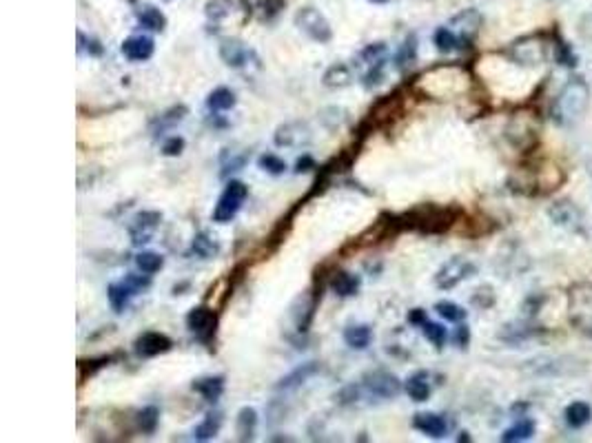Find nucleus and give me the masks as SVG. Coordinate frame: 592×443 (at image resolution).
Returning a JSON list of instances; mask_svg holds the SVG:
<instances>
[{"label": "nucleus", "instance_id": "nucleus-16", "mask_svg": "<svg viewBox=\"0 0 592 443\" xmlns=\"http://www.w3.org/2000/svg\"><path fill=\"white\" fill-rule=\"evenodd\" d=\"M256 430H258V412H256V408L244 406L238 412V419H236L238 439L240 441H251L253 437H256Z\"/></svg>", "mask_w": 592, "mask_h": 443}, {"label": "nucleus", "instance_id": "nucleus-8", "mask_svg": "<svg viewBox=\"0 0 592 443\" xmlns=\"http://www.w3.org/2000/svg\"><path fill=\"white\" fill-rule=\"evenodd\" d=\"M319 297H322V293L317 295V293H311V290H308V293L299 295V297L295 299V304L291 306V317H293L295 328H297L299 333H306L308 326H311L313 317H315V308H317Z\"/></svg>", "mask_w": 592, "mask_h": 443}, {"label": "nucleus", "instance_id": "nucleus-3", "mask_svg": "<svg viewBox=\"0 0 592 443\" xmlns=\"http://www.w3.org/2000/svg\"><path fill=\"white\" fill-rule=\"evenodd\" d=\"M247 195H249V186L247 184L240 182V180H231L227 186H224L220 200H218V204H215V209H213V222L229 224L240 213L244 200H247Z\"/></svg>", "mask_w": 592, "mask_h": 443}, {"label": "nucleus", "instance_id": "nucleus-26", "mask_svg": "<svg viewBox=\"0 0 592 443\" xmlns=\"http://www.w3.org/2000/svg\"><path fill=\"white\" fill-rule=\"evenodd\" d=\"M138 23L145 27V29H151V31H164L166 27V18L160 9L147 5L143 7V12H138Z\"/></svg>", "mask_w": 592, "mask_h": 443}, {"label": "nucleus", "instance_id": "nucleus-28", "mask_svg": "<svg viewBox=\"0 0 592 443\" xmlns=\"http://www.w3.org/2000/svg\"><path fill=\"white\" fill-rule=\"evenodd\" d=\"M590 414H592V410H590L588 403L575 401L566 408V421H568L570 428H581L590 421Z\"/></svg>", "mask_w": 592, "mask_h": 443}, {"label": "nucleus", "instance_id": "nucleus-32", "mask_svg": "<svg viewBox=\"0 0 592 443\" xmlns=\"http://www.w3.org/2000/svg\"><path fill=\"white\" fill-rule=\"evenodd\" d=\"M457 45H459V38L455 36L453 29H448V27H439V29L435 31V47L441 53L455 51Z\"/></svg>", "mask_w": 592, "mask_h": 443}, {"label": "nucleus", "instance_id": "nucleus-17", "mask_svg": "<svg viewBox=\"0 0 592 443\" xmlns=\"http://www.w3.org/2000/svg\"><path fill=\"white\" fill-rule=\"evenodd\" d=\"M322 82L328 89H344L353 82V71H351L349 64H344V62L331 64V67L326 69Z\"/></svg>", "mask_w": 592, "mask_h": 443}, {"label": "nucleus", "instance_id": "nucleus-22", "mask_svg": "<svg viewBox=\"0 0 592 443\" xmlns=\"http://www.w3.org/2000/svg\"><path fill=\"white\" fill-rule=\"evenodd\" d=\"M222 428V412H209L206 417L202 419V423L195 426V439L197 441H211L218 437V432Z\"/></svg>", "mask_w": 592, "mask_h": 443}, {"label": "nucleus", "instance_id": "nucleus-24", "mask_svg": "<svg viewBox=\"0 0 592 443\" xmlns=\"http://www.w3.org/2000/svg\"><path fill=\"white\" fill-rule=\"evenodd\" d=\"M131 295H136V290L131 288L127 281H120V284H111L107 290V297H109V304L116 313H122L127 306H129V299Z\"/></svg>", "mask_w": 592, "mask_h": 443}, {"label": "nucleus", "instance_id": "nucleus-29", "mask_svg": "<svg viewBox=\"0 0 592 443\" xmlns=\"http://www.w3.org/2000/svg\"><path fill=\"white\" fill-rule=\"evenodd\" d=\"M532 432H534V423H532L530 419H519L513 428H508V430L504 432V435H502V441H504V443L526 441V439H530V437H532Z\"/></svg>", "mask_w": 592, "mask_h": 443}, {"label": "nucleus", "instance_id": "nucleus-50", "mask_svg": "<svg viewBox=\"0 0 592 443\" xmlns=\"http://www.w3.org/2000/svg\"><path fill=\"white\" fill-rule=\"evenodd\" d=\"M371 3H378V5H384V3H388V0H371Z\"/></svg>", "mask_w": 592, "mask_h": 443}, {"label": "nucleus", "instance_id": "nucleus-23", "mask_svg": "<svg viewBox=\"0 0 592 443\" xmlns=\"http://www.w3.org/2000/svg\"><path fill=\"white\" fill-rule=\"evenodd\" d=\"M406 392L412 401H426L430 397V383H428V375L426 372H415L408 377L406 381Z\"/></svg>", "mask_w": 592, "mask_h": 443}, {"label": "nucleus", "instance_id": "nucleus-41", "mask_svg": "<svg viewBox=\"0 0 592 443\" xmlns=\"http://www.w3.org/2000/svg\"><path fill=\"white\" fill-rule=\"evenodd\" d=\"M186 113H189V109H186L184 105L171 107V109H169V111L164 113V116H160L158 125H160V129H164V127H171V125H175V122L184 120V116H186Z\"/></svg>", "mask_w": 592, "mask_h": 443}, {"label": "nucleus", "instance_id": "nucleus-10", "mask_svg": "<svg viewBox=\"0 0 592 443\" xmlns=\"http://www.w3.org/2000/svg\"><path fill=\"white\" fill-rule=\"evenodd\" d=\"M136 353L140 357H158L162 353L171 351V339H169L164 333H156V331H147L136 339Z\"/></svg>", "mask_w": 592, "mask_h": 443}, {"label": "nucleus", "instance_id": "nucleus-20", "mask_svg": "<svg viewBox=\"0 0 592 443\" xmlns=\"http://www.w3.org/2000/svg\"><path fill=\"white\" fill-rule=\"evenodd\" d=\"M236 102H238L236 93H233L229 87H218V89H213L209 93V98H206V107H209V111L218 113V111L233 109V107H236Z\"/></svg>", "mask_w": 592, "mask_h": 443}, {"label": "nucleus", "instance_id": "nucleus-6", "mask_svg": "<svg viewBox=\"0 0 592 443\" xmlns=\"http://www.w3.org/2000/svg\"><path fill=\"white\" fill-rule=\"evenodd\" d=\"M364 390L373 394V397H380V399H395L402 390V383L395 375L386 372V370H373V372H366L364 375Z\"/></svg>", "mask_w": 592, "mask_h": 443}, {"label": "nucleus", "instance_id": "nucleus-5", "mask_svg": "<svg viewBox=\"0 0 592 443\" xmlns=\"http://www.w3.org/2000/svg\"><path fill=\"white\" fill-rule=\"evenodd\" d=\"M471 275H475V264H471L464 257H453L437 270L435 284L441 290H450V288H455L459 281L468 279Z\"/></svg>", "mask_w": 592, "mask_h": 443}, {"label": "nucleus", "instance_id": "nucleus-7", "mask_svg": "<svg viewBox=\"0 0 592 443\" xmlns=\"http://www.w3.org/2000/svg\"><path fill=\"white\" fill-rule=\"evenodd\" d=\"M162 222V213L160 211H140L129 222V235L134 246H143L153 238L156 229Z\"/></svg>", "mask_w": 592, "mask_h": 443}, {"label": "nucleus", "instance_id": "nucleus-14", "mask_svg": "<svg viewBox=\"0 0 592 443\" xmlns=\"http://www.w3.org/2000/svg\"><path fill=\"white\" fill-rule=\"evenodd\" d=\"M317 372H319V364H317V362H306V364H302V366H297V368H293L288 375L282 377L275 388H278L280 392H291V390L299 388L302 383H306V381L311 379L313 375H317Z\"/></svg>", "mask_w": 592, "mask_h": 443}, {"label": "nucleus", "instance_id": "nucleus-4", "mask_svg": "<svg viewBox=\"0 0 592 443\" xmlns=\"http://www.w3.org/2000/svg\"><path fill=\"white\" fill-rule=\"evenodd\" d=\"M295 25L302 29L311 40L324 45V42H331L333 38V29L328 21L317 12L315 7H302L299 12L295 14Z\"/></svg>", "mask_w": 592, "mask_h": 443}, {"label": "nucleus", "instance_id": "nucleus-48", "mask_svg": "<svg viewBox=\"0 0 592 443\" xmlns=\"http://www.w3.org/2000/svg\"><path fill=\"white\" fill-rule=\"evenodd\" d=\"M408 322H410V324H419V326H421L424 322H428V319H426V313H424V310H421V308H415V310H412V313L408 315Z\"/></svg>", "mask_w": 592, "mask_h": 443}, {"label": "nucleus", "instance_id": "nucleus-19", "mask_svg": "<svg viewBox=\"0 0 592 443\" xmlns=\"http://www.w3.org/2000/svg\"><path fill=\"white\" fill-rule=\"evenodd\" d=\"M191 388L197 394H202L206 401H218L224 392V379L222 377H202V379L191 383Z\"/></svg>", "mask_w": 592, "mask_h": 443}, {"label": "nucleus", "instance_id": "nucleus-43", "mask_svg": "<svg viewBox=\"0 0 592 443\" xmlns=\"http://www.w3.org/2000/svg\"><path fill=\"white\" fill-rule=\"evenodd\" d=\"M384 51H386V45H384V42L369 45V47H366V49L362 51V60H364V62H369V64L378 62V60H384V58H382Z\"/></svg>", "mask_w": 592, "mask_h": 443}, {"label": "nucleus", "instance_id": "nucleus-36", "mask_svg": "<svg viewBox=\"0 0 592 443\" xmlns=\"http://www.w3.org/2000/svg\"><path fill=\"white\" fill-rule=\"evenodd\" d=\"M258 166L262 168V171L271 173V175H282V173L286 171V162H284V160H282V157L273 155V153H264V155H260Z\"/></svg>", "mask_w": 592, "mask_h": 443}, {"label": "nucleus", "instance_id": "nucleus-25", "mask_svg": "<svg viewBox=\"0 0 592 443\" xmlns=\"http://www.w3.org/2000/svg\"><path fill=\"white\" fill-rule=\"evenodd\" d=\"M371 339H373V331H371V326H366V324H357L344 331V342L351 348H355V351H364V348L371 344Z\"/></svg>", "mask_w": 592, "mask_h": 443}, {"label": "nucleus", "instance_id": "nucleus-49", "mask_svg": "<svg viewBox=\"0 0 592 443\" xmlns=\"http://www.w3.org/2000/svg\"><path fill=\"white\" fill-rule=\"evenodd\" d=\"M84 47H87L91 55H100L102 53V47H100L98 40H87V42H84Z\"/></svg>", "mask_w": 592, "mask_h": 443}, {"label": "nucleus", "instance_id": "nucleus-46", "mask_svg": "<svg viewBox=\"0 0 592 443\" xmlns=\"http://www.w3.org/2000/svg\"><path fill=\"white\" fill-rule=\"evenodd\" d=\"M311 168H315V160H313L311 155H302V157H297V162H295V173H306V171H311Z\"/></svg>", "mask_w": 592, "mask_h": 443}, {"label": "nucleus", "instance_id": "nucleus-45", "mask_svg": "<svg viewBox=\"0 0 592 443\" xmlns=\"http://www.w3.org/2000/svg\"><path fill=\"white\" fill-rule=\"evenodd\" d=\"M468 342H471V331H468V326H459L457 331H455V344L459 346V348H466L468 346Z\"/></svg>", "mask_w": 592, "mask_h": 443}, {"label": "nucleus", "instance_id": "nucleus-27", "mask_svg": "<svg viewBox=\"0 0 592 443\" xmlns=\"http://www.w3.org/2000/svg\"><path fill=\"white\" fill-rule=\"evenodd\" d=\"M550 218L557 222V224H563V226H572L579 222V211L575 209V204L570 202H557L550 209Z\"/></svg>", "mask_w": 592, "mask_h": 443}, {"label": "nucleus", "instance_id": "nucleus-11", "mask_svg": "<svg viewBox=\"0 0 592 443\" xmlns=\"http://www.w3.org/2000/svg\"><path fill=\"white\" fill-rule=\"evenodd\" d=\"M530 40H532V45H528V38L515 42L513 53H515V58L519 62H523V64H539V62L546 60L548 45L541 42V38H537V36H532Z\"/></svg>", "mask_w": 592, "mask_h": 443}, {"label": "nucleus", "instance_id": "nucleus-47", "mask_svg": "<svg viewBox=\"0 0 592 443\" xmlns=\"http://www.w3.org/2000/svg\"><path fill=\"white\" fill-rule=\"evenodd\" d=\"M127 284L131 286L138 293V290H143V288H147L149 284H151V281H149V275L147 277H138V275H127Z\"/></svg>", "mask_w": 592, "mask_h": 443}, {"label": "nucleus", "instance_id": "nucleus-39", "mask_svg": "<svg viewBox=\"0 0 592 443\" xmlns=\"http://www.w3.org/2000/svg\"><path fill=\"white\" fill-rule=\"evenodd\" d=\"M382 80H384V60H378V62H373L371 69L364 73L362 84L366 89H373V87H378V84H382Z\"/></svg>", "mask_w": 592, "mask_h": 443}, {"label": "nucleus", "instance_id": "nucleus-30", "mask_svg": "<svg viewBox=\"0 0 592 443\" xmlns=\"http://www.w3.org/2000/svg\"><path fill=\"white\" fill-rule=\"evenodd\" d=\"M136 266L140 268V273H145V275H153V273H158L164 266V257L153 251H143L136 257Z\"/></svg>", "mask_w": 592, "mask_h": 443}, {"label": "nucleus", "instance_id": "nucleus-12", "mask_svg": "<svg viewBox=\"0 0 592 443\" xmlns=\"http://www.w3.org/2000/svg\"><path fill=\"white\" fill-rule=\"evenodd\" d=\"M120 51L131 62H145L153 55L156 42H153V38H149V36H131L122 42Z\"/></svg>", "mask_w": 592, "mask_h": 443}, {"label": "nucleus", "instance_id": "nucleus-13", "mask_svg": "<svg viewBox=\"0 0 592 443\" xmlns=\"http://www.w3.org/2000/svg\"><path fill=\"white\" fill-rule=\"evenodd\" d=\"M220 55L229 67H236V69L249 67V60L256 58V53H253L249 47H244L240 40H222L220 42Z\"/></svg>", "mask_w": 592, "mask_h": 443}, {"label": "nucleus", "instance_id": "nucleus-38", "mask_svg": "<svg viewBox=\"0 0 592 443\" xmlns=\"http://www.w3.org/2000/svg\"><path fill=\"white\" fill-rule=\"evenodd\" d=\"M233 7V0H209L206 3V16L209 21H220V18L229 16Z\"/></svg>", "mask_w": 592, "mask_h": 443}, {"label": "nucleus", "instance_id": "nucleus-18", "mask_svg": "<svg viewBox=\"0 0 592 443\" xmlns=\"http://www.w3.org/2000/svg\"><path fill=\"white\" fill-rule=\"evenodd\" d=\"M360 284H362L360 277L353 275V273H346V270L335 273V275L331 277V290L340 297H353L357 290H360Z\"/></svg>", "mask_w": 592, "mask_h": 443}, {"label": "nucleus", "instance_id": "nucleus-2", "mask_svg": "<svg viewBox=\"0 0 592 443\" xmlns=\"http://www.w3.org/2000/svg\"><path fill=\"white\" fill-rule=\"evenodd\" d=\"M588 98H590L588 84L581 78L570 80L566 87L561 89L559 98L554 100V107H552L554 122L566 127V125H572L575 120H579L581 113L588 107Z\"/></svg>", "mask_w": 592, "mask_h": 443}, {"label": "nucleus", "instance_id": "nucleus-40", "mask_svg": "<svg viewBox=\"0 0 592 443\" xmlns=\"http://www.w3.org/2000/svg\"><path fill=\"white\" fill-rule=\"evenodd\" d=\"M364 394V385H346V388L340 390V394H337V403H342V406H351V403H357L362 399Z\"/></svg>", "mask_w": 592, "mask_h": 443}, {"label": "nucleus", "instance_id": "nucleus-31", "mask_svg": "<svg viewBox=\"0 0 592 443\" xmlns=\"http://www.w3.org/2000/svg\"><path fill=\"white\" fill-rule=\"evenodd\" d=\"M158 423H160V410L156 406H147L140 410L138 414V428L145 432V435H153L158 430Z\"/></svg>", "mask_w": 592, "mask_h": 443}, {"label": "nucleus", "instance_id": "nucleus-37", "mask_svg": "<svg viewBox=\"0 0 592 443\" xmlns=\"http://www.w3.org/2000/svg\"><path fill=\"white\" fill-rule=\"evenodd\" d=\"M415 53H417V45H415V38L410 36L408 40L402 45V49H399V53H397V58H395V64H397L399 69L408 67V64L415 62Z\"/></svg>", "mask_w": 592, "mask_h": 443}, {"label": "nucleus", "instance_id": "nucleus-34", "mask_svg": "<svg viewBox=\"0 0 592 443\" xmlns=\"http://www.w3.org/2000/svg\"><path fill=\"white\" fill-rule=\"evenodd\" d=\"M435 310L439 317H444L446 322H464L466 319V310L462 306L453 304V301H437Z\"/></svg>", "mask_w": 592, "mask_h": 443}, {"label": "nucleus", "instance_id": "nucleus-1", "mask_svg": "<svg viewBox=\"0 0 592 443\" xmlns=\"http://www.w3.org/2000/svg\"><path fill=\"white\" fill-rule=\"evenodd\" d=\"M459 211L450 209V206H435V204H424L417 209H410L408 213L402 215V226L406 229H415L419 233H444L455 224Z\"/></svg>", "mask_w": 592, "mask_h": 443}, {"label": "nucleus", "instance_id": "nucleus-33", "mask_svg": "<svg viewBox=\"0 0 592 443\" xmlns=\"http://www.w3.org/2000/svg\"><path fill=\"white\" fill-rule=\"evenodd\" d=\"M299 131H302V127H299V125H284V127H280L278 134H275V144H278V147H293L295 142H299V140H302V134H299Z\"/></svg>", "mask_w": 592, "mask_h": 443}, {"label": "nucleus", "instance_id": "nucleus-21", "mask_svg": "<svg viewBox=\"0 0 592 443\" xmlns=\"http://www.w3.org/2000/svg\"><path fill=\"white\" fill-rule=\"evenodd\" d=\"M191 253L200 260H211L220 253V244L209 233H197L191 242Z\"/></svg>", "mask_w": 592, "mask_h": 443}, {"label": "nucleus", "instance_id": "nucleus-9", "mask_svg": "<svg viewBox=\"0 0 592 443\" xmlns=\"http://www.w3.org/2000/svg\"><path fill=\"white\" fill-rule=\"evenodd\" d=\"M186 326H189V331L195 337H200L202 342H209V339L213 337V333H215V315H213V310L209 306L191 308V313L186 315Z\"/></svg>", "mask_w": 592, "mask_h": 443}, {"label": "nucleus", "instance_id": "nucleus-44", "mask_svg": "<svg viewBox=\"0 0 592 443\" xmlns=\"http://www.w3.org/2000/svg\"><path fill=\"white\" fill-rule=\"evenodd\" d=\"M282 5H284V0H260V12H262V18H273Z\"/></svg>", "mask_w": 592, "mask_h": 443}, {"label": "nucleus", "instance_id": "nucleus-15", "mask_svg": "<svg viewBox=\"0 0 592 443\" xmlns=\"http://www.w3.org/2000/svg\"><path fill=\"white\" fill-rule=\"evenodd\" d=\"M412 426H415V430H419L421 435H428L433 439H441L448 432L446 419L441 417V414H435V412H419V414H415Z\"/></svg>", "mask_w": 592, "mask_h": 443}, {"label": "nucleus", "instance_id": "nucleus-35", "mask_svg": "<svg viewBox=\"0 0 592 443\" xmlns=\"http://www.w3.org/2000/svg\"><path fill=\"white\" fill-rule=\"evenodd\" d=\"M421 333H424V337L428 339L430 344H433L435 348H444L446 344V328L441 324H435V322H424L421 324Z\"/></svg>", "mask_w": 592, "mask_h": 443}, {"label": "nucleus", "instance_id": "nucleus-42", "mask_svg": "<svg viewBox=\"0 0 592 443\" xmlns=\"http://www.w3.org/2000/svg\"><path fill=\"white\" fill-rule=\"evenodd\" d=\"M184 138H180V136H171L169 140H164V144H162V155H166V157H175V155H180L182 151H184Z\"/></svg>", "mask_w": 592, "mask_h": 443}]
</instances>
